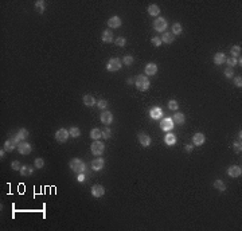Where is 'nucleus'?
Listing matches in <instances>:
<instances>
[{"label": "nucleus", "mask_w": 242, "mask_h": 231, "mask_svg": "<svg viewBox=\"0 0 242 231\" xmlns=\"http://www.w3.org/2000/svg\"><path fill=\"white\" fill-rule=\"evenodd\" d=\"M69 167L75 173H85L86 172V164L81 158H71L69 163Z\"/></svg>", "instance_id": "nucleus-1"}, {"label": "nucleus", "mask_w": 242, "mask_h": 231, "mask_svg": "<svg viewBox=\"0 0 242 231\" xmlns=\"http://www.w3.org/2000/svg\"><path fill=\"white\" fill-rule=\"evenodd\" d=\"M149 79H148V77L147 75H137L136 77V79H134V86H136V89L137 90H140V92H147L148 89H149Z\"/></svg>", "instance_id": "nucleus-2"}, {"label": "nucleus", "mask_w": 242, "mask_h": 231, "mask_svg": "<svg viewBox=\"0 0 242 231\" xmlns=\"http://www.w3.org/2000/svg\"><path fill=\"white\" fill-rule=\"evenodd\" d=\"M121 65H123V61L120 58H112L106 63V70L110 71V73H114V71H118L121 69Z\"/></svg>", "instance_id": "nucleus-3"}, {"label": "nucleus", "mask_w": 242, "mask_h": 231, "mask_svg": "<svg viewBox=\"0 0 242 231\" xmlns=\"http://www.w3.org/2000/svg\"><path fill=\"white\" fill-rule=\"evenodd\" d=\"M90 149H92V153L94 156L100 157L105 151V145H104V143L100 141V140H94V141L92 143V145H90Z\"/></svg>", "instance_id": "nucleus-4"}, {"label": "nucleus", "mask_w": 242, "mask_h": 231, "mask_svg": "<svg viewBox=\"0 0 242 231\" xmlns=\"http://www.w3.org/2000/svg\"><path fill=\"white\" fill-rule=\"evenodd\" d=\"M167 27H168V23L164 18H158V19H155L154 28L158 31V33H164V30H167Z\"/></svg>", "instance_id": "nucleus-5"}, {"label": "nucleus", "mask_w": 242, "mask_h": 231, "mask_svg": "<svg viewBox=\"0 0 242 231\" xmlns=\"http://www.w3.org/2000/svg\"><path fill=\"white\" fill-rule=\"evenodd\" d=\"M69 137H70L69 130L65 129V128H61L55 132V140L58 143H65V141H67V138Z\"/></svg>", "instance_id": "nucleus-6"}, {"label": "nucleus", "mask_w": 242, "mask_h": 231, "mask_svg": "<svg viewBox=\"0 0 242 231\" xmlns=\"http://www.w3.org/2000/svg\"><path fill=\"white\" fill-rule=\"evenodd\" d=\"M174 121L172 118H169V117H165V118H163L160 121V128L164 130V132H171V130L174 129Z\"/></svg>", "instance_id": "nucleus-7"}, {"label": "nucleus", "mask_w": 242, "mask_h": 231, "mask_svg": "<svg viewBox=\"0 0 242 231\" xmlns=\"http://www.w3.org/2000/svg\"><path fill=\"white\" fill-rule=\"evenodd\" d=\"M227 175L230 178H239L242 175V168L239 165H230L227 168Z\"/></svg>", "instance_id": "nucleus-8"}, {"label": "nucleus", "mask_w": 242, "mask_h": 231, "mask_svg": "<svg viewBox=\"0 0 242 231\" xmlns=\"http://www.w3.org/2000/svg\"><path fill=\"white\" fill-rule=\"evenodd\" d=\"M100 120L104 125H110L112 122H113V114H112L110 112H108V110H104L100 116Z\"/></svg>", "instance_id": "nucleus-9"}, {"label": "nucleus", "mask_w": 242, "mask_h": 231, "mask_svg": "<svg viewBox=\"0 0 242 231\" xmlns=\"http://www.w3.org/2000/svg\"><path fill=\"white\" fill-rule=\"evenodd\" d=\"M90 191H92V195L94 198H101L105 195V188L102 187L101 184H94Z\"/></svg>", "instance_id": "nucleus-10"}, {"label": "nucleus", "mask_w": 242, "mask_h": 231, "mask_svg": "<svg viewBox=\"0 0 242 231\" xmlns=\"http://www.w3.org/2000/svg\"><path fill=\"white\" fill-rule=\"evenodd\" d=\"M31 151H33V148H31L30 144L26 143V141H22L19 145H18V152H19L20 155H30Z\"/></svg>", "instance_id": "nucleus-11"}, {"label": "nucleus", "mask_w": 242, "mask_h": 231, "mask_svg": "<svg viewBox=\"0 0 242 231\" xmlns=\"http://www.w3.org/2000/svg\"><path fill=\"white\" fill-rule=\"evenodd\" d=\"M206 141V137H204V134L203 133H195L194 136H192V145H195V147H200V145H203Z\"/></svg>", "instance_id": "nucleus-12"}, {"label": "nucleus", "mask_w": 242, "mask_h": 231, "mask_svg": "<svg viewBox=\"0 0 242 231\" xmlns=\"http://www.w3.org/2000/svg\"><path fill=\"white\" fill-rule=\"evenodd\" d=\"M149 116H151L152 120H160L161 117H163V110H161V108L155 106L149 110Z\"/></svg>", "instance_id": "nucleus-13"}, {"label": "nucleus", "mask_w": 242, "mask_h": 231, "mask_svg": "<svg viewBox=\"0 0 242 231\" xmlns=\"http://www.w3.org/2000/svg\"><path fill=\"white\" fill-rule=\"evenodd\" d=\"M104 165H105L104 158H94V160L90 163V167H92L93 171H101L102 168H104Z\"/></svg>", "instance_id": "nucleus-14"}, {"label": "nucleus", "mask_w": 242, "mask_h": 231, "mask_svg": "<svg viewBox=\"0 0 242 231\" xmlns=\"http://www.w3.org/2000/svg\"><path fill=\"white\" fill-rule=\"evenodd\" d=\"M137 140H139V143H140L143 147H149L151 145V137L148 134H145V133H139Z\"/></svg>", "instance_id": "nucleus-15"}, {"label": "nucleus", "mask_w": 242, "mask_h": 231, "mask_svg": "<svg viewBox=\"0 0 242 231\" xmlns=\"http://www.w3.org/2000/svg\"><path fill=\"white\" fill-rule=\"evenodd\" d=\"M121 18L118 16H112L109 20H108V26H109V28H118L121 27Z\"/></svg>", "instance_id": "nucleus-16"}, {"label": "nucleus", "mask_w": 242, "mask_h": 231, "mask_svg": "<svg viewBox=\"0 0 242 231\" xmlns=\"http://www.w3.org/2000/svg\"><path fill=\"white\" fill-rule=\"evenodd\" d=\"M144 73L145 75H155L156 73H158V65H155V63H148V65L145 66V69H144Z\"/></svg>", "instance_id": "nucleus-17"}, {"label": "nucleus", "mask_w": 242, "mask_h": 231, "mask_svg": "<svg viewBox=\"0 0 242 231\" xmlns=\"http://www.w3.org/2000/svg\"><path fill=\"white\" fill-rule=\"evenodd\" d=\"M101 40H102L104 43H110V42H113V34H112V31H110V30L102 31Z\"/></svg>", "instance_id": "nucleus-18"}, {"label": "nucleus", "mask_w": 242, "mask_h": 231, "mask_svg": "<svg viewBox=\"0 0 242 231\" xmlns=\"http://www.w3.org/2000/svg\"><path fill=\"white\" fill-rule=\"evenodd\" d=\"M175 40V35L172 33H163V37H161V42L165 43V44H171Z\"/></svg>", "instance_id": "nucleus-19"}, {"label": "nucleus", "mask_w": 242, "mask_h": 231, "mask_svg": "<svg viewBox=\"0 0 242 231\" xmlns=\"http://www.w3.org/2000/svg\"><path fill=\"white\" fill-rule=\"evenodd\" d=\"M226 59H227V58H226V55L223 53H217L214 55V63H215V65H218V66L222 65V63H225Z\"/></svg>", "instance_id": "nucleus-20"}, {"label": "nucleus", "mask_w": 242, "mask_h": 231, "mask_svg": "<svg viewBox=\"0 0 242 231\" xmlns=\"http://www.w3.org/2000/svg\"><path fill=\"white\" fill-rule=\"evenodd\" d=\"M15 148H18V144L13 141V138H8L6 143H4V149L7 152H12Z\"/></svg>", "instance_id": "nucleus-21"}, {"label": "nucleus", "mask_w": 242, "mask_h": 231, "mask_svg": "<svg viewBox=\"0 0 242 231\" xmlns=\"http://www.w3.org/2000/svg\"><path fill=\"white\" fill-rule=\"evenodd\" d=\"M172 121H174V124H176V125H183L184 124V114L180 112L175 113V116L172 117Z\"/></svg>", "instance_id": "nucleus-22"}, {"label": "nucleus", "mask_w": 242, "mask_h": 231, "mask_svg": "<svg viewBox=\"0 0 242 231\" xmlns=\"http://www.w3.org/2000/svg\"><path fill=\"white\" fill-rule=\"evenodd\" d=\"M94 103H96V99H94L93 96H90V94H85L83 96V105H86V106H93Z\"/></svg>", "instance_id": "nucleus-23"}, {"label": "nucleus", "mask_w": 242, "mask_h": 231, "mask_svg": "<svg viewBox=\"0 0 242 231\" xmlns=\"http://www.w3.org/2000/svg\"><path fill=\"white\" fill-rule=\"evenodd\" d=\"M148 13H149L151 16H159V13H160L159 6H156V4H151V6L148 7Z\"/></svg>", "instance_id": "nucleus-24"}, {"label": "nucleus", "mask_w": 242, "mask_h": 231, "mask_svg": "<svg viewBox=\"0 0 242 231\" xmlns=\"http://www.w3.org/2000/svg\"><path fill=\"white\" fill-rule=\"evenodd\" d=\"M214 188L218 189L219 192H225L226 191V184L223 183L221 179H218V180H215L214 182Z\"/></svg>", "instance_id": "nucleus-25"}, {"label": "nucleus", "mask_w": 242, "mask_h": 231, "mask_svg": "<svg viewBox=\"0 0 242 231\" xmlns=\"http://www.w3.org/2000/svg\"><path fill=\"white\" fill-rule=\"evenodd\" d=\"M164 143L167 144V145H175L176 144V137H175V134H172V133H168L167 136L164 137Z\"/></svg>", "instance_id": "nucleus-26"}, {"label": "nucleus", "mask_w": 242, "mask_h": 231, "mask_svg": "<svg viewBox=\"0 0 242 231\" xmlns=\"http://www.w3.org/2000/svg\"><path fill=\"white\" fill-rule=\"evenodd\" d=\"M20 175L22 176H30V175H33V167H30V165H22V168H20Z\"/></svg>", "instance_id": "nucleus-27"}, {"label": "nucleus", "mask_w": 242, "mask_h": 231, "mask_svg": "<svg viewBox=\"0 0 242 231\" xmlns=\"http://www.w3.org/2000/svg\"><path fill=\"white\" fill-rule=\"evenodd\" d=\"M35 10L39 13H43L44 10H46V3H44L43 0H37V2H35Z\"/></svg>", "instance_id": "nucleus-28"}, {"label": "nucleus", "mask_w": 242, "mask_h": 231, "mask_svg": "<svg viewBox=\"0 0 242 231\" xmlns=\"http://www.w3.org/2000/svg\"><path fill=\"white\" fill-rule=\"evenodd\" d=\"M16 136L22 140V141H26V138L28 137V130H27V129H19V130H18V133H16Z\"/></svg>", "instance_id": "nucleus-29"}, {"label": "nucleus", "mask_w": 242, "mask_h": 231, "mask_svg": "<svg viewBox=\"0 0 242 231\" xmlns=\"http://www.w3.org/2000/svg\"><path fill=\"white\" fill-rule=\"evenodd\" d=\"M69 134H70V137H79L81 136V130L77 128V126H71V128L69 129Z\"/></svg>", "instance_id": "nucleus-30"}, {"label": "nucleus", "mask_w": 242, "mask_h": 231, "mask_svg": "<svg viewBox=\"0 0 242 231\" xmlns=\"http://www.w3.org/2000/svg\"><path fill=\"white\" fill-rule=\"evenodd\" d=\"M182 31H183V27L180 23H174V26H172V34L174 35H180Z\"/></svg>", "instance_id": "nucleus-31"}, {"label": "nucleus", "mask_w": 242, "mask_h": 231, "mask_svg": "<svg viewBox=\"0 0 242 231\" xmlns=\"http://www.w3.org/2000/svg\"><path fill=\"white\" fill-rule=\"evenodd\" d=\"M230 53L233 58H238L241 55V46H233L230 48Z\"/></svg>", "instance_id": "nucleus-32"}, {"label": "nucleus", "mask_w": 242, "mask_h": 231, "mask_svg": "<svg viewBox=\"0 0 242 231\" xmlns=\"http://www.w3.org/2000/svg\"><path fill=\"white\" fill-rule=\"evenodd\" d=\"M90 137H92L93 140H100V137H102L101 130H100V129H97V128L92 129V132H90Z\"/></svg>", "instance_id": "nucleus-33"}, {"label": "nucleus", "mask_w": 242, "mask_h": 231, "mask_svg": "<svg viewBox=\"0 0 242 231\" xmlns=\"http://www.w3.org/2000/svg\"><path fill=\"white\" fill-rule=\"evenodd\" d=\"M34 165H35V168H38V169L43 168V167H44L43 158L42 157H37V158H35V161H34Z\"/></svg>", "instance_id": "nucleus-34"}, {"label": "nucleus", "mask_w": 242, "mask_h": 231, "mask_svg": "<svg viewBox=\"0 0 242 231\" xmlns=\"http://www.w3.org/2000/svg\"><path fill=\"white\" fill-rule=\"evenodd\" d=\"M168 109L169 110H178L179 109V103L176 99H171V101L168 102Z\"/></svg>", "instance_id": "nucleus-35"}, {"label": "nucleus", "mask_w": 242, "mask_h": 231, "mask_svg": "<svg viewBox=\"0 0 242 231\" xmlns=\"http://www.w3.org/2000/svg\"><path fill=\"white\" fill-rule=\"evenodd\" d=\"M233 148H234V152L235 153H241V151H242V144H241L239 140L234 141V144H233Z\"/></svg>", "instance_id": "nucleus-36"}, {"label": "nucleus", "mask_w": 242, "mask_h": 231, "mask_svg": "<svg viewBox=\"0 0 242 231\" xmlns=\"http://www.w3.org/2000/svg\"><path fill=\"white\" fill-rule=\"evenodd\" d=\"M123 63H124V65H127V66H131L133 63V57L132 55H125L123 58Z\"/></svg>", "instance_id": "nucleus-37"}, {"label": "nucleus", "mask_w": 242, "mask_h": 231, "mask_svg": "<svg viewBox=\"0 0 242 231\" xmlns=\"http://www.w3.org/2000/svg\"><path fill=\"white\" fill-rule=\"evenodd\" d=\"M151 42H152V44H154L155 47H160L161 43H163V42H161V38H159V37H154L151 39Z\"/></svg>", "instance_id": "nucleus-38"}, {"label": "nucleus", "mask_w": 242, "mask_h": 231, "mask_svg": "<svg viewBox=\"0 0 242 231\" xmlns=\"http://www.w3.org/2000/svg\"><path fill=\"white\" fill-rule=\"evenodd\" d=\"M101 133H102V137L104 138H110V136H112V130L109 128H104L101 130Z\"/></svg>", "instance_id": "nucleus-39"}, {"label": "nucleus", "mask_w": 242, "mask_h": 231, "mask_svg": "<svg viewBox=\"0 0 242 231\" xmlns=\"http://www.w3.org/2000/svg\"><path fill=\"white\" fill-rule=\"evenodd\" d=\"M114 43H116V46H118V47H124L125 46V43H127V40H125V38H117L114 40Z\"/></svg>", "instance_id": "nucleus-40"}, {"label": "nucleus", "mask_w": 242, "mask_h": 231, "mask_svg": "<svg viewBox=\"0 0 242 231\" xmlns=\"http://www.w3.org/2000/svg\"><path fill=\"white\" fill-rule=\"evenodd\" d=\"M225 77L226 78H233V77H234V70H233V67H227L225 70Z\"/></svg>", "instance_id": "nucleus-41"}, {"label": "nucleus", "mask_w": 242, "mask_h": 231, "mask_svg": "<svg viewBox=\"0 0 242 231\" xmlns=\"http://www.w3.org/2000/svg\"><path fill=\"white\" fill-rule=\"evenodd\" d=\"M106 106H108V101H106V99H100V101H98V108H100V109L105 110Z\"/></svg>", "instance_id": "nucleus-42"}, {"label": "nucleus", "mask_w": 242, "mask_h": 231, "mask_svg": "<svg viewBox=\"0 0 242 231\" xmlns=\"http://www.w3.org/2000/svg\"><path fill=\"white\" fill-rule=\"evenodd\" d=\"M226 63L229 65V67H233V66H235L237 65V58H229V59H226Z\"/></svg>", "instance_id": "nucleus-43"}, {"label": "nucleus", "mask_w": 242, "mask_h": 231, "mask_svg": "<svg viewBox=\"0 0 242 231\" xmlns=\"http://www.w3.org/2000/svg\"><path fill=\"white\" fill-rule=\"evenodd\" d=\"M11 167H12V169H13V171H20V168H22V165H20V163H19V161H12Z\"/></svg>", "instance_id": "nucleus-44"}, {"label": "nucleus", "mask_w": 242, "mask_h": 231, "mask_svg": "<svg viewBox=\"0 0 242 231\" xmlns=\"http://www.w3.org/2000/svg\"><path fill=\"white\" fill-rule=\"evenodd\" d=\"M234 85L237 86V88H241V86H242V78H241V75L239 77H235V78H234Z\"/></svg>", "instance_id": "nucleus-45"}, {"label": "nucleus", "mask_w": 242, "mask_h": 231, "mask_svg": "<svg viewBox=\"0 0 242 231\" xmlns=\"http://www.w3.org/2000/svg\"><path fill=\"white\" fill-rule=\"evenodd\" d=\"M77 180L79 183H83L85 182V173H77Z\"/></svg>", "instance_id": "nucleus-46"}, {"label": "nucleus", "mask_w": 242, "mask_h": 231, "mask_svg": "<svg viewBox=\"0 0 242 231\" xmlns=\"http://www.w3.org/2000/svg\"><path fill=\"white\" fill-rule=\"evenodd\" d=\"M192 149H194V145H192V144H188V145H186V152H192Z\"/></svg>", "instance_id": "nucleus-47"}, {"label": "nucleus", "mask_w": 242, "mask_h": 231, "mask_svg": "<svg viewBox=\"0 0 242 231\" xmlns=\"http://www.w3.org/2000/svg\"><path fill=\"white\" fill-rule=\"evenodd\" d=\"M6 149H2V151H0V157H2V158H4V155H6Z\"/></svg>", "instance_id": "nucleus-48"}]
</instances>
